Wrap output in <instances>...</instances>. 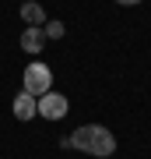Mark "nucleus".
Masks as SVG:
<instances>
[{
	"instance_id": "423d86ee",
	"label": "nucleus",
	"mask_w": 151,
	"mask_h": 159,
	"mask_svg": "<svg viewBox=\"0 0 151 159\" xmlns=\"http://www.w3.org/2000/svg\"><path fill=\"white\" fill-rule=\"evenodd\" d=\"M21 21H25V25H46V11H42V4H35V0L21 4Z\"/></svg>"
},
{
	"instance_id": "f257e3e1",
	"label": "nucleus",
	"mask_w": 151,
	"mask_h": 159,
	"mask_svg": "<svg viewBox=\"0 0 151 159\" xmlns=\"http://www.w3.org/2000/svg\"><path fill=\"white\" fill-rule=\"evenodd\" d=\"M60 148H78V152L106 159V156L116 152V138H112V131L102 127V124H84V127L74 131L70 138H60Z\"/></svg>"
},
{
	"instance_id": "f03ea898",
	"label": "nucleus",
	"mask_w": 151,
	"mask_h": 159,
	"mask_svg": "<svg viewBox=\"0 0 151 159\" xmlns=\"http://www.w3.org/2000/svg\"><path fill=\"white\" fill-rule=\"evenodd\" d=\"M21 85H25L21 92H28V96L39 99V96H46V92L53 89V71L46 67L42 60H32V64L25 67V74H21Z\"/></svg>"
},
{
	"instance_id": "20e7f679",
	"label": "nucleus",
	"mask_w": 151,
	"mask_h": 159,
	"mask_svg": "<svg viewBox=\"0 0 151 159\" xmlns=\"http://www.w3.org/2000/svg\"><path fill=\"white\" fill-rule=\"evenodd\" d=\"M14 117H18V120H32V117H39V99L28 96V92H18V96H14Z\"/></svg>"
},
{
	"instance_id": "7ed1b4c3",
	"label": "nucleus",
	"mask_w": 151,
	"mask_h": 159,
	"mask_svg": "<svg viewBox=\"0 0 151 159\" xmlns=\"http://www.w3.org/2000/svg\"><path fill=\"white\" fill-rule=\"evenodd\" d=\"M70 113V102H67V96L63 92H46V96H39V117H46V120H60V117H67Z\"/></svg>"
},
{
	"instance_id": "0eeeda50",
	"label": "nucleus",
	"mask_w": 151,
	"mask_h": 159,
	"mask_svg": "<svg viewBox=\"0 0 151 159\" xmlns=\"http://www.w3.org/2000/svg\"><path fill=\"white\" fill-rule=\"evenodd\" d=\"M42 32H46V39H63L67 25H63V21H46V25H42Z\"/></svg>"
},
{
	"instance_id": "6e6552de",
	"label": "nucleus",
	"mask_w": 151,
	"mask_h": 159,
	"mask_svg": "<svg viewBox=\"0 0 151 159\" xmlns=\"http://www.w3.org/2000/svg\"><path fill=\"white\" fill-rule=\"evenodd\" d=\"M116 4H123V7H134V4H141V0H116Z\"/></svg>"
},
{
	"instance_id": "39448f33",
	"label": "nucleus",
	"mask_w": 151,
	"mask_h": 159,
	"mask_svg": "<svg viewBox=\"0 0 151 159\" xmlns=\"http://www.w3.org/2000/svg\"><path fill=\"white\" fill-rule=\"evenodd\" d=\"M42 46H46L42 25H28V29L21 32V50H25V53H42Z\"/></svg>"
}]
</instances>
